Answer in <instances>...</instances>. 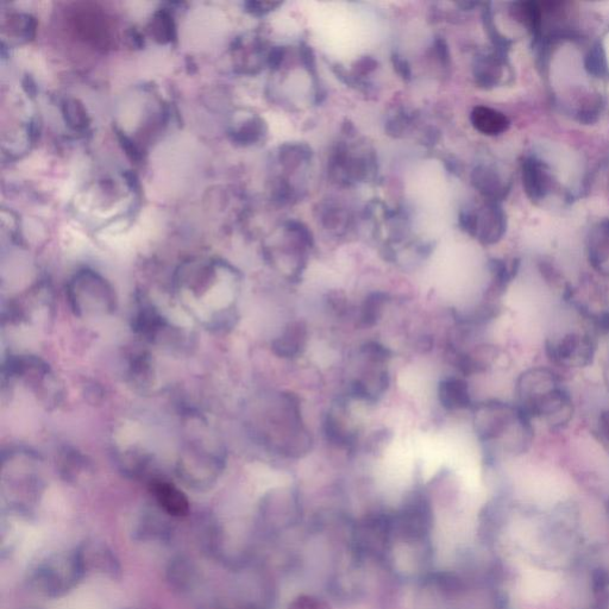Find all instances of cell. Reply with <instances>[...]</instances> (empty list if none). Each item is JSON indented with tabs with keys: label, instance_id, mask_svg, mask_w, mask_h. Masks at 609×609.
Returning a JSON list of instances; mask_svg holds the SVG:
<instances>
[{
	"label": "cell",
	"instance_id": "cell-4",
	"mask_svg": "<svg viewBox=\"0 0 609 609\" xmlns=\"http://www.w3.org/2000/svg\"><path fill=\"white\" fill-rule=\"evenodd\" d=\"M224 458L211 451L202 442H191L178 462L179 479L197 492L209 491L224 470Z\"/></svg>",
	"mask_w": 609,
	"mask_h": 609
},
{
	"label": "cell",
	"instance_id": "cell-18",
	"mask_svg": "<svg viewBox=\"0 0 609 609\" xmlns=\"http://www.w3.org/2000/svg\"><path fill=\"white\" fill-rule=\"evenodd\" d=\"M481 228V240L487 244L497 243L506 232V216L498 205L489 206Z\"/></svg>",
	"mask_w": 609,
	"mask_h": 609
},
{
	"label": "cell",
	"instance_id": "cell-1",
	"mask_svg": "<svg viewBox=\"0 0 609 609\" xmlns=\"http://www.w3.org/2000/svg\"><path fill=\"white\" fill-rule=\"evenodd\" d=\"M519 408L530 419L538 418L554 429H561L573 417V400L555 373L533 368L520 376L517 385Z\"/></svg>",
	"mask_w": 609,
	"mask_h": 609
},
{
	"label": "cell",
	"instance_id": "cell-11",
	"mask_svg": "<svg viewBox=\"0 0 609 609\" xmlns=\"http://www.w3.org/2000/svg\"><path fill=\"white\" fill-rule=\"evenodd\" d=\"M152 493L160 510L172 518H184L190 513V501L173 483L156 480L152 483Z\"/></svg>",
	"mask_w": 609,
	"mask_h": 609
},
{
	"label": "cell",
	"instance_id": "cell-19",
	"mask_svg": "<svg viewBox=\"0 0 609 609\" xmlns=\"http://www.w3.org/2000/svg\"><path fill=\"white\" fill-rule=\"evenodd\" d=\"M585 609H609V573L596 570L589 585V596Z\"/></svg>",
	"mask_w": 609,
	"mask_h": 609
},
{
	"label": "cell",
	"instance_id": "cell-8",
	"mask_svg": "<svg viewBox=\"0 0 609 609\" xmlns=\"http://www.w3.org/2000/svg\"><path fill=\"white\" fill-rule=\"evenodd\" d=\"M546 353L552 361L563 366L586 367L594 359L595 344L587 335L570 332L557 341L548 342Z\"/></svg>",
	"mask_w": 609,
	"mask_h": 609
},
{
	"label": "cell",
	"instance_id": "cell-25",
	"mask_svg": "<svg viewBox=\"0 0 609 609\" xmlns=\"http://www.w3.org/2000/svg\"><path fill=\"white\" fill-rule=\"evenodd\" d=\"M127 609H142V608H127Z\"/></svg>",
	"mask_w": 609,
	"mask_h": 609
},
{
	"label": "cell",
	"instance_id": "cell-13",
	"mask_svg": "<svg viewBox=\"0 0 609 609\" xmlns=\"http://www.w3.org/2000/svg\"><path fill=\"white\" fill-rule=\"evenodd\" d=\"M438 398L448 411H463L473 407L468 382L458 376H451L439 384Z\"/></svg>",
	"mask_w": 609,
	"mask_h": 609
},
{
	"label": "cell",
	"instance_id": "cell-10",
	"mask_svg": "<svg viewBox=\"0 0 609 609\" xmlns=\"http://www.w3.org/2000/svg\"><path fill=\"white\" fill-rule=\"evenodd\" d=\"M171 523L159 513L146 512L136 520L131 529L133 538L143 544H166L173 538Z\"/></svg>",
	"mask_w": 609,
	"mask_h": 609
},
{
	"label": "cell",
	"instance_id": "cell-2",
	"mask_svg": "<svg viewBox=\"0 0 609 609\" xmlns=\"http://www.w3.org/2000/svg\"><path fill=\"white\" fill-rule=\"evenodd\" d=\"M85 576L77 550L53 552L30 571L29 586L43 598L60 599L72 593Z\"/></svg>",
	"mask_w": 609,
	"mask_h": 609
},
{
	"label": "cell",
	"instance_id": "cell-14",
	"mask_svg": "<svg viewBox=\"0 0 609 609\" xmlns=\"http://www.w3.org/2000/svg\"><path fill=\"white\" fill-rule=\"evenodd\" d=\"M588 257L596 271L604 272L609 261V218L596 224L588 238Z\"/></svg>",
	"mask_w": 609,
	"mask_h": 609
},
{
	"label": "cell",
	"instance_id": "cell-24",
	"mask_svg": "<svg viewBox=\"0 0 609 609\" xmlns=\"http://www.w3.org/2000/svg\"><path fill=\"white\" fill-rule=\"evenodd\" d=\"M599 430L602 437L609 443V410L601 413L599 418Z\"/></svg>",
	"mask_w": 609,
	"mask_h": 609
},
{
	"label": "cell",
	"instance_id": "cell-6",
	"mask_svg": "<svg viewBox=\"0 0 609 609\" xmlns=\"http://www.w3.org/2000/svg\"><path fill=\"white\" fill-rule=\"evenodd\" d=\"M15 472L3 476V497L11 512L29 517L41 499L42 481L34 473H27L29 470Z\"/></svg>",
	"mask_w": 609,
	"mask_h": 609
},
{
	"label": "cell",
	"instance_id": "cell-3",
	"mask_svg": "<svg viewBox=\"0 0 609 609\" xmlns=\"http://www.w3.org/2000/svg\"><path fill=\"white\" fill-rule=\"evenodd\" d=\"M68 299L80 317L108 316L117 306L113 288L102 276L89 271L74 276L68 287Z\"/></svg>",
	"mask_w": 609,
	"mask_h": 609
},
{
	"label": "cell",
	"instance_id": "cell-22",
	"mask_svg": "<svg viewBox=\"0 0 609 609\" xmlns=\"http://www.w3.org/2000/svg\"><path fill=\"white\" fill-rule=\"evenodd\" d=\"M482 192L493 198L504 196L507 188L501 178L492 169H482L479 177Z\"/></svg>",
	"mask_w": 609,
	"mask_h": 609
},
{
	"label": "cell",
	"instance_id": "cell-20",
	"mask_svg": "<svg viewBox=\"0 0 609 609\" xmlns=\"http://www.w3.org/2000/svg\"><path fill=\"white\" fill-rule=\"evenodd\" d=\"M391 301L388 293L374 292L369 294L361 306L360 320L366 328H373L384 315L385 307Z\"/></svg>",
	"mask_w": 609,
	"mask_h": 609
},
{
	"label": "cell",
	"instance_id": "cell-15",
	"mask_svg": "<svg viewBox=\"0 0 609 609\" xmlns=\"http://www.w3.org/2000/svg\"><path fill=\"white\" fill-rule=\"evenodd\" d=\"M167 580L177 592L190 593L198 581L196 565L184 556L173 558L167 568Z\"/></svg>",
	"mask_w": 609,
	"mask_h": 609
},
{
	"label": "cell",
	"instance_id": "cell-7",
	"mask_svg": "<svg viewBox=\"0 0 609 609\" xmlns=\"http://www.w3.org/2000/svg\"><path fill=\"white\" fill-rule=\"evenodd\" d=\"M79 560L86 576L100 575L111 581L122 579L121 561L108 544L96 538L86 539L78 548Z\"/></svg>",
	"mask_w": 609,
	"mask_h": 609
},
{
	"label": "cell",
	"instance_id": "cell-26",
	"mask_svg": "<svg viewBox=\"0 0 609 609\" xmlns=\"http://www.w3.org/2000/svg\"><path fill=\"white\" fill-rule=\"evenodd\" d=\"M608 334H609V326H608V330H607Z\"/></svg>",
	"mask_w": 609,
	"mask_h": 609
},
{
	"label": "cell",
	"instance_id": "cell-16",
	"mask_svg": "<svg viewBox=\"0 0 609 609\" xmlns=\"http://www.w3.org/2000/svg\"><path fill=\"white\" fill-rule=\"evenodd\" d=\"M324 435L326 441L342 450H354L357 444V435L351 431L344 420L334 413H329L324 420Z\"/></svg>",
	"mask_w": 609,
	"mask_h": 609
},
{
	"label": "cell",
	"instance_id": "cell-5",
	"mask_svg": "<svg viewBox=\"0 0 609 609\" xmlns=\"http://www.w3.org/2000/svg\"><path fill=\"white\" fill-rule=\"evenodd\" d=\"M475 431L480 441L492 443L510 435L514 429L531 424V419L518 407L500 401H488L476 407Z\"/></svg>",
	"mask_w": 609,
	"mask_h": 609
},
{
	"label": "cell",
	"instance_id": "cell-17",
	"mask_svg": "<svg viewBox=\"0 0 609 609\" xmlns=\"http://www.w3.org/2000/svg\"><path fill=\"white\" fill-rule=\"evenodd\" d=\"M473 123L475 128L485 135H500L510 128V121L497 110L485 108H477L473 112Z\"/></svg>",
	"mask_w": 609,
	"mask_h": 609
},
{
	"label": "cell",
	"instance_id": "cell-21",
	"mask_svg": "<svg viewBox=\"0 0 609 609\" xmlns=\"http://www.w3.org/2000/svg\"><path fill=\"white\" fill-rule=\"evenodd\" d=\"M585 68L588 74L594 78H606L608 74L607 56L604 46L600 42H596L588 50L585 59Z\"/></svg>",
	"mask_w": 609,
	"mask_h": 609
},
{
	"label": "cell",
	"instance_id": "cell-23",
	"mask_svg": "<svg viewBox=\"0 0 609 609\" xmlns=\"http://www.w3.org/2000/svg\"><path fill=\"white\" fill-rule=\"evenodd\" d=\"M361 353L369 363L379 364L384 366L389 360H391V350L378 342H368L361 348Z\"/></svg>",
	"mask_w": 609,
	"mask_h": 609
},
{
	"label": "cell",
	"instance_id": "cell-12",
	"mask_svg": "<svg viewBox=\"0 0 609 609\" xmlns=\"http://www.w3.org/2000/svg\"><path fill=\"white\" fill-rule=\"evenodd\" d=\"M309 342V329L303 320H295L286 326L281 336L273 342V351L282 359H295L304 353Z\"/></svg>",
	"mask_w": 609,
	"mask_h": 609
},
{
	"label": "cell",
	"instance_id": "cell-9",
	"mask_svg": "<svg viewBox=\"0 0 609 609\" xmlns=\"http://www.w3.org/2000/svg\"><path fill=\"white\" fill-rule=\"evenodd\" d=\"M523 185L527 197L535 203L548 197L554 187L548 166L536 156H529L523 162Z\"/></svg>",
	"mask_w": 609,
	"mask_h": 609
}]
</instances>
